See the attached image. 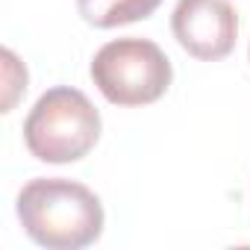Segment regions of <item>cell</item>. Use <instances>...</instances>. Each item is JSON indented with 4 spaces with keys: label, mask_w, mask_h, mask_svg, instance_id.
Wrapping results in <instances>:
<instances>
[{
    "label": "cell",
    "mask_w": 250,
    "mask_h": 250,
    "mask_svg": "<svg viewBox=\"0 0 250 250\" xmlns=\"http://www.w3.org/2000/svg\"><path fill=\"white\" fill-rule=\"evenodd\" d=\"M24 232L47 250H80L100 238V197L65 177H39L18 191L15 203Z\"/></svg>",
    "instance_id": "1"
},
{
    "label": "cell",
    "mask_w": 250,
    "mask_h": 250,
    "mask_svg": "<svg viewBox=\"0 0 250 250\" xmlns=\"http://www.w3.org/2000/svg\"><path fill=\"white\" fill-rule=\"evenodd\" d=\"M100 139V112L71 85L44 91L24 121V145L39 162L68 165L91 153Z\"/></svg>",
    "instance_id": "2"
},
{
    "label": "cell",
    "mask_w": 250,
    "mask_h": 250,
    "mask_svg": "<svg viewBox=\"0 0 250 250\" xmlns=\"http://www.w3.org/2000/svg\"><path fill=\"white\" fill-rule=\"evenodd\" d=\"M91 80L115 106L156 103L174 80L171 59L150 39H115L91 59Z\"/></svg>",
    "instance_id": "3"
},
{
    "label": "cell",
    "mask_w": 250,
    "mask_h": 250,
    "mask_svg": "<svg viewBox=\"0 0 250 250\" xmlns=\"http://www.w3.org/2000/svg\"><path fill=\"white\" fill-rule=\"evenodd\" d=\"M171 30L186 53L215 62L232 53L238 39V15L227 0H177Z\"/></svg>",
    "instance_id": "4"
},
{
    "label": "cell",
    "mask_w": 250,
    "mask_h": 250,
    "mask_svg": "<svg viewBox=\"0 0 250 250\" xmlns=\"http://www.w3.org/2000/svg\"><path fill=\"white\" fill-rule=\"evenodd\" d=\"M162 0H77V9L85 24L97 30L124 27L142 18H150Z\"/></svg>",
    "instance_id": "5"
},
{
    "label": "cell",
    "mask_w": 250,
    "mask_h": 250,
    "mask_svg": "<svg viewBox=\"0 0 250 250\" xmlns=\"http://www.w3.org/2000/svg\"><path fill=\"white\" fill-rule=\"evenodd\" d=\"M3 62H6V88H9L3 112H9V109L15 106L18 91H27V71L18 65V59H15V53H12V50H3Z\"/></svg>",
    "instance_id": "6"
}]
</instances>
